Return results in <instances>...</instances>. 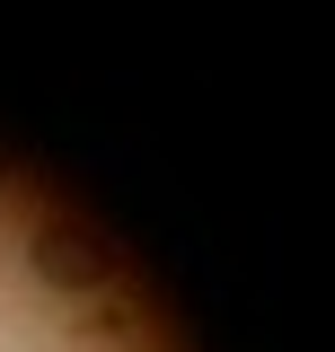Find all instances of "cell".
Returning a JSON list of instances; mask_svg holds the SVG:
<instances>
[{
  "label": "cell",
  "instance_id": "cell-1",
  "mask_svg": "<svg viewBox=\"0 0 335 352\" xmlns=\"http://www.w3.org/2000/svg\"><path fill=\"white\" fill-rule=\"evenodd\" d=\"M27 264H36L53 291H106V282H115V247H97L71 220H44L36 238H27Z\"/></svg>",
  "mask_w": 335,
  "mask_h": 352
},
{
  "label": "cell",
  "instance_id": "cell-2",
  "mask_svg": "<svg viewBox=\"0 0 335 352\" xmlns=\"http://www.w3.org/2000/svg\"><path fill=\"white\" fill-rule=\"evenodd\" d=\"M124 326H132L124 308H88V317H71V335H124Z\"/></svg>",
  "mask_w": 335,
  "mask_h": 352
}]
</instances>
